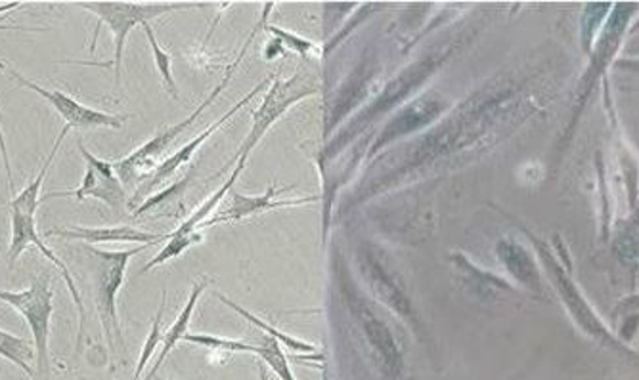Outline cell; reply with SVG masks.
Here are the masks:
<instances>
[{
	"label": "cell",
	"mask_w": 639,
	"mask_h": 380,
	"mask_svg": "<svg viewBox=\"0 0 639 380\" xmlns=\"http://www.w3.org/2000/svg\"><path fill=\"white\" fill-rule=\"evenodd\" d=\"M273 8L274 4H266L265 12L261 15V22L255 25V30L251 31L250 37H247V41L243 43V48L238 52L234 62L230 64L227 74L222 77V81L213 88V92L207 96L203 102L199 103L198 110L194 111L190 118L184 119L183 123H177V125L163 128L162 132L155 134L154 138L146 142L144 146H140L134 154L129 155L125 159H121V161L113 163V169L118 172L119 180L123 182L125 188H136V186L144 182L147 176L152 175V172H154V170L165 161V155L169 152L170 146H173V144L183 136L184 132L188 131V128H190V126L194 125L201 115H203V111H206L207 108H209V105L221 96L222 90L227 88L230 79L234 77L235 69H238V66L242 64V59L245 58V54L250 51L251 43H253L255 37H257L258 31L265 30L266 20H268V14H271Z\"/></svg>",
	"instance_id": "cell-1"
},
{
	"label": "cell",
	"mask_w": 639,
	"mask_h": 380,
	"mask_svg": "<svg viewBox=\"0 0 639 380\" xmlns=\"http://www.w3.org/2000/svg\"><path fill=\"white\" fill-rule=\"evenodd\" d=\"M152 247V243L140 245L136 249L129 250H102L92 245L82 243L79 255L82 262L87 264L92 281V294H95L96 314L102 323L103 340L115 350V340L123 343V333L118 320V293L125 281L126 266L133 256ZM125 344V343H123Z\"/></svg>",
	"instance_id": "cell-2"
},
{
	"label": "cell",
	"mask_w": 639,
	"mask_h": 380,
	"mask_svg": "<svg viewBox=\"0 0 639 380\" xmlns=\"http://www.w3.org/2000/svg\"><path fill=\"white\" fill-rule=\"evenodd\" d=\"M77 7L89 10L98 18V30H96L95 38H92V46L90 51H96V38H98V31L102 25H108L111 33H113V46H115V54L111 62L106 64H95V62H74V59H64L62 64H75V66H95V67H110L115 69V88H119L121 82V64H123V52H125L126 37L129 33L136 27V25H144L150 23L155 18L163 14H169L175 10H184V8L206 7V4H198V2H77Z\"/></svg>",
	"instance_id": "cell-3"
},
{
	"label": "cell",
	"mask_w": 639,
	"mask_h": 380,
	"mask_svg": "<svg viewBox=\"0 0 639 380\" xmlns=\"http://www.w3.org/2000/svg\"><path fill=\"white\" fill-rule=\"evenodd\" d=\"M318 90H320V87H318L317 79L312 75L295 74L291 79H282L278 69L273 85L268 87L263 102L258 105V110L253 113V123H251L247 138L243 139L242 146L235 152L232 161H230V165L238 163L234 170L243 172L250 155L258 146V142L265 138V134L271 131V126L274 123H278L279 119L284 118L287 111L294 108L295 103L301 102L309 96L317 94Z\"/></svg>",
	"instance_id": "cell-4"
},
{
	"label": "cell",
	"mask_w": 639,
	"mask_h": 380,
	"mask_svg": "<svg viewBox=\"0 0 639 380\" xmlns=\"http://www.w3.org/2000/svg\"><path fill=\"white\" fill-rule=\"evenodd\" d=\"M54 291H52L51 273H41L25 291L14 293L0 289V300L8 306L15 308L25 317L33 335L35 346V367L37 380H48L51 377V317L54 312Z\"/></svg>",
	"instance_id": "cell-5"
},
{
	"label": "cell",
	"mask_w": 639,
	"mask_h": 380,
	"mask_svg": "<svg viewBox=\"0 0 639 380\" xmlns=\"http://www.w3.org/2000/svg\"><path fill=\"white\" fill-rule=\"evenodd\" d=\"M77 147L87 163V172H85L81 186L74 191H51L43 195V201L52 198H75L77 201H85L87 198H92L102 201L103 205L110 206L111 211L121 214L129 206V198H126L125 186L119 180L118 172L113 169V163H106L95 157L85 147L82 139H77Z\"/></svg>",
	"instance_id": "cell-6"
},
{
	"label": "cell",
	"mask_w": 639,
	"mask_h": 380,
	"mask_svg": "<svg viewBox=\"0 0 639 380\" xmlns=\"http://www.w3.org/2000/svg\"><path fill=\"white\" fill-rule=\"evenodd\" d=\"M10 226H12V242H10V247H8V264L10 268L14 266L15 260L20 258L23 250L27 249L30 245H35L45 258H48L59 271H62V278L66 281L67 289L69 293L74 297L75 308H77V314H79V335H77V354L81 351L82 338H85V325H87V310H85V304H82L81 293L79 289L75 286L74 278H71V271L67 268L66 264L59 260L58 255L46 245L41 237H38L37 222H35V214H25V212L10 211Z\"/></svg>",
	"instance_id": "cell-7"
},
{
	"label": "cell",
	"mask_w": 639,
	"mask_h": 380,
	"mask_svg": "<svg viewBox=\"0 0 639 380\" xmlns=\"http://www.w3.org/2000/svg\"><path fill=\"white\" fill-rule=\"evenodd\" d=\"M0 69L7 71L18 85L30 88L33 92H37L38 96H43L46 102L54 108V111H58L59 118L66 121V125L69 128H113V131H118V128H123L126 119H129L126 115L119 118V115L92 110L89 105H82V103L74 100L71 96L64 94L59 90H48V88L41 87L37 82L30 81L27 77H23L20 71H15L14 67L7 64V62H0Z\"/></svg>",
	"instance_id": "cell-8"
},
{
	"label": "cell",
	"mask_w": 639,
	"mask_h": 380,
	"mask_svg": "<svg viewBox=\"0 0 639 380\" xmlns=\"http://www.w3.org/2000/svg\"><path fill=\"white\" fill-rule=\"evenodd\" d=\"M294 188L295 186H291V188H287V186H271L263 195H242L240 191H235L232 188L227 193V198L222 199V203L214 211L213 216L206 220L199 230L219 226V224H230V222H238V220L251 219V216L263 214V212L310 205V203H317L318 199H320L317 195L301 199H282L284 193L294 190Z\"/></svg>",
	"instance_id": "cell-9"
},
{
	"label": "cell",
	"mask_w": 639,
	"mask_h": 380,
	"mask_svg": "<svg viewBox=\"0 0 639 380\" xmlns=\"http://www.w3.org/2000/svg\"><path fill=\"white\" fill-rule=\"evenodd\" d=\"M274 77H276V74L268 75L265 81L258 82L257 87L253 88L250 94L243 96L242 100H240L238 103H234V105H232V108H230V110L227 111V113H224V115H222L219 121H214L213 125L207 126L206 131L201 132V134H198V136L191 139V142H188L186 146L180 147L178 152L169 155V157H167V159H165V161H163L162 165H159V167H157V169L152 172V175L147 176L144 182L140 183L139 190H134V198L129 201V206H134V201H136V199L144 198V195H147L150 191L154 190V188H157L159 183L167 182L169 178H173V176L177 175L178 170L183 169V167H186V165H188V163L194 159V155L198 154L199 147L203 146L207 139L213 136L214 132L219 131L221 126L227 125L230 119L234 118L238 111L243 110V108H245V105H247V103H250L251 100L255 98V96L261 94V90H265V88H268L271 85H273Z\"/></svg>",
	"instance_id": "cell-10"
},
{
	"label": "cell",
	"mask_w": 639,
	"mask_h": 380,
	"mask_svg": "<svg viewBox=\"0 0 639 380\" xmlns=\"http://www.w3.org/2000/svg\"><path fill=\"white\" fill-rule=\"evenodd\" d=\"M45 237H59L67 242H81L87 245H98V243H167V234H150L144 230L133 226H66L52 227L45 232Z\"/></svg>",
	"instance_id": "cell-11"
},
{
	"label": "cell",
	"mask_w": 639,
	"mask_h": 380,
	"mask_svg": "<svg viewBox=\"0 0 639 380\" xmlns=\"http://www.w3.org/2000/svg\"><path fill=\"white\" fill-rule=\"evenodd\" d=\"M211 283V279L207 278V276H201L199 279V283L194 286L191 289L190 299L186 302V306L183 308V312L178 314L177 320L175 323L170 325L167 333H163V344H162V351H159V358L155 361L154 369L146 375V380H154L155 375L157 371L162 369L163 361L167 359L173 348L177 346L180 340H184V337L188 335V327H190L191 315H194V310H196V304H198L199 297L203 294L207 287Z\"/></svg>",
	"instance_id": "cell-12"
},
{
	"label": "cell",
	"mask_w": 639,
	"mask_h": 380,
	"mask_svg": "<svg viewBox=\"0 0 639 380\" xmlns=\"http://www.w3.org/2000/svg\"><path fill=\"white\" fill-rule=\"evenodd\" d=\"M191 172L184 176L183 180L169 186L167 190L159 191L154 198L146 199L142 205L136 206L133 212V219H140L147 212L162 211L159 216H167V212L177 211L183 205L184 191L190 186Z\"/></svg>",
	"instance_id": "cell-13"
},
{
	"label": "cell",
	"mask_w": 639,
	"mask_h": 380,
	"mask_svg": "<svg viewBox=\"0 0 639 380\" xmlns=\"http://www.w3.org/2000/svg\"><path fill=\"white\" fill-rule=\"evenodd\" d=\"M0 356L35 379V369L30 366L31 359L35 358V346H31L27 338L15 337L12 333L0 329Z\"/></svg>",
	"instance_id": "cell-14"
},
{
	"label": "cell",
	"mask_w": 639,
	"mask_h": 380,
	"mask_svg": "<svg viewBox=\"0 0 639 380\" xmlns=\"http://www.w3.org/2000/svg\"><path fill=\"white\" fill-rule=\"evenodd\" d=\"M219 299H221L222 302L227 304V306L232 308L234 312H238V314L242 315V317H245L247 322L253 323L257 329L263 331L265 335L276 338V340H278L282 346H287L289 350L301 351V354L317 351V346H315V344L305 343V340H299V338L287 335V333H284V331L276 329V327H273V325H268V323L263 322V320L257 317V315H253L251 312H247V310H243L242 306H238L234 300L227 299L224 294H219Z\"/></svg>",
	"instance_id": "cell-15"
},
{
	"label": "cell",
	"mask_w": 639,
	"mask_h": 380,
	"mask_svg": "<svg viewBox=\"0 0 639 380\" xmlns=\"http://www.w3.org/2000/svg\"><path fill=\"white\" fill-rule=\"evenodd\" d=\"M255 356L263 359L268 369H273L274 375L279 380H297L294 371L289 367V359H287L284 346L276 340V338L268 337V335H261V343L255 344Z\"/></svg>",
	"instance_id": "cell-16"
},
{
	"label": "cell",
	"mask_w": 639,
	"mask_h": 380,
	"mask_svg": "<svg viewBox=\"0 0 639 380\" xmlns=\"http://www.w3.org/2000/svg\"><path fill=\"white\" fill-rule=\"evenodd\" d=\"M142 30L146 33L147 43H150V48H152V54H154V64L157 74L162 75L163 87L167 88L173 98H178V87L177 81H175V75H173V59H170L169 52L163 51L159 46V41L155 37L154 30L150 23H144Z\"/></svg>",
	"instance_id": "cell-17"
},
{
	"label": "cell",
	"mask_w": 639,
	"mask_h": 380,
	"mask_svg": "<svg viewBox=\"0 0 639 380\" xmlns=\"http://www.w3.org/2000/svg\"><path fill=\"white\" fill-rule=\"evenodd\" d=\"M201 232L198 234L191 235H180V237H167V245L163 247L157 255L150 260V262L142 268V276L147 273L150 270H154L157 266H162V264L169 262L173 258H177V256L183 255L186 250L190 249L191 245H196V243L201 242Z\"/></svg>",
	"instance_id": "cell-18"
},
{
	"label": "cell",
	"mask_w": 639,
	"mask_h": 380,
	"mask_svg": "<svg viewBox=\"0 0 639 380\" xmlns=\"http://www.w3.org/2000/svg\"><path fill=\"white\" fill-rule=\"evenodd\" d=\"M184 340L186 343L198 344V346H206V348H213V350L229 351V354H255V344L243 343V340H235V338L206 335V333L186 335Z\"/></svg>",
	"instance_id": "cell-19"
},
{
	"label": "cell",
	"mask_w": 639,
	"mask_h": 380,
	"mask_svg": "<svg viewBox=\"0 0 639 380\" xmlns=\"http://www.w3.org/2000/svg\"><path fill=\"white\" fill-rule=\"evenodd\" d=\"M165 300H167V294L163 293L162 304H159V310H157L154 323H152V331H150V335H147L146 343L142 346L139 367H136V371H134L133 380H140V375L146 371L147 364L152 361V356H154V351L157 350V346H159V343H163L162 320L163 312H165Z\"/></svg>",
	"instance_id": "cell-20"
},
{
	"label": "cell",
	"mask_w": 639,
	"mask_h": 380,
	"mask_svg": "<svg viewBox=\"0 0 639 380\" xmlns=\"http://www.w3.org/2000/svg\"><path fill=\"white\" fill-rule=\"evenodd\" d=\"M265 31L271 35V37L278 38L284 48L295 52V54H299L301 58H309L310 54H317V52H320L317 43H312L309 38L299 37V35L282 30V27H276V25H265Z\"/></svg>",
	"instance_id": "cell-21"
},
{
	"label": "cell",
	"mask_w": 639,
	"mask_h": 380,
	"mask_svg": "<svg viewBox=\"0 0 639 380\" xmlns=\"http://www.w3.org/2000/svg\"><path fill=\"white\" fill-rule=\"evenodd\" d=\"M20 7H23V2H7V4H0V14H4V12H12V10H15V8ZM12 30L27 31L25 27H15V25H0V31Z\"/></svg>",
	"instance_id": "cell-22"
},
{
	"label": "cell",
	"mask_w": 639,
	"mask_h": 380,
	"mask_svg": "<svg viewBox=\"0 0 639 380\" xmlns=\"http://www.w3.org/2000/svg\"><path fill=\"white\" fill-rule=\"evenodd\" d=\"M258 377H261V380H268V375H266L265 366L258 367Z\"/></svg>",
	"instance_id": "cell-23"
}]
</instances>
